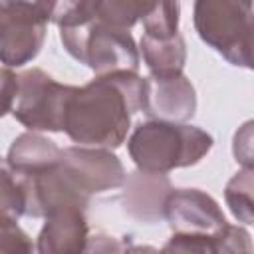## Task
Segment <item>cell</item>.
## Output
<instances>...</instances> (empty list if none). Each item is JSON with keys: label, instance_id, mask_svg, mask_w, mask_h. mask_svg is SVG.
<instances>
[{"label": "cell", "instance_id": "obj_5", "mask_svg": "<svg viewBox=\"0 0 254 254\" xmlns=\"http://www.w3.org/2000/svg\"><path fill=\"white\" fill-rule=\"evenodd\" d=\"M54 2H0V60L4 67L32 62L46 40Z\"/></svg>", "mask_w": 254, "mask_h": 254}, {"label": "cell", "instance_id": "obj_2", "mask_svg": "<svg viewBox=\"0 0 254 254\" xmlns=\"http://www.w3.org/2000/svg\"><path fill=\"white\" fill-rule=\"evenodd\" d=\"M212 143L210 133L194 125L145 121L133 129L127 151L137 171L167 175L196 165L212 149Z\"/></svg>", "mask_w": 254, "mask_h": 254}, {"label": "cell", "instance_id": "obj_24", "mask_svg": "<svg viewBox=\"0 0 254 254\" xmlns=\"http://www.w3.org/2000/svg\"><path fill=\"white\" fill-rule=\"evenodd\" d=\"M236 67H248V69L254 71V16H252V24H250L248 36L244 40V46H242V52H240Z\"/></svg>", "mask_w": 254, "mask_h": 254}, {"label": "cell", "instance_id": "obj_25", "mask_svg": "<svg viewBox=\"0 0 254 254\" xmlns=\"http://www.w3.org/2000/svg\"><path fill=\"white\" fill-rule=\"evenodd\" d=\"M123 254H161V250H157L155 246L149 244H133L131 236H125L123 240Z\"/></svg>", "mask_w": 254, "mask_h": 254}, {"label": "cell", "instance_id": "obj_6", "mask_svg": "<svg viewBox=\"0 0 254 254\" xmlns=\"http://www.w3.org/2000/svg\"><path fill=\"white\" fill-rule=\"evenodd\" d=\"M252 16L254 6L244 0H198L194 4V28L200 40L232 65H238Z\"/></svg>", "mask_w": 254, "mask_h": 254}, {"label": "cell", "instance_id": "obj_8", "mask_svg": "<svg viewBox=\"0 0 254 254\" xmlns=\"http://www.w3.org/2000/svg\"><path fill=\"white\" fill-rule=\"evenodd\" d=\"M165 218L175 234L216 238L228 226L218 202L198 189H173L165 200Z\"/></svg>", "mask_w": 254, "mask_h": 254}, {"label": "cell", "instance_id": "obj_15", "mask_svg": "<svg viewBox=\"0 0 254 254\" xmlns=\"http://www.w3.org/2000/svg\"><path fill=\"white\" fill-rule=\"evenodd\" d=\"M153 2H131V0H93L95 20L129 30L135 26L151 8Z\"/></svg>", "mask_w": 254, "mask_h": 254}, {"label": "cell", "instance_id": "obj_9", "mask_svg": "<svg viewBox=\"0 0 254 254\" xmlns=\"http://www.w3.org/2000/svg\"><path fill=\"white\" fill-rule=\"evenodd\" d=\"M141 111L149 121L187 123L196 111V91L183 73L143 77Z\"/></svg>", "mask_w": 254, "mask_h": 254}, {"label": "cell", "instance_id": "obj_10", "mask_svg": "<svg viewBox=\"0 0 254 254\" xmlns=\"http://www.w3.org/2000/svg\"><path fill=\"white\" fill-rule=\"evenodd\" d=\"M89 242L85 210L65 206L50 212L38 234V254H83Z\"/></svg>", "mask_w": 254, "mask_h": 254}, {"label": "cell", "instance_id": "obj_4", "mask_svg": "<svg viewBox=\"0 0 254 254\" xmlns=\"http://www.w3.org/2000/svg\"><path fill=\"white\" fill-rule=\"evenodd\" d=\"M73 85L58 83L40 67L18 73V93L12 115L28 131H65L69 103L75 95Z\"/></svg>", "mask_w": 254, "mask_h": 254}, {"label": "cell", "instance_id": "obj_11", "mask_svg": "<svg viewBox=\"0 0 254 254\" xmlns=\"http://www.w3.org/2000/svg\"><path fill=\"white\" fill-rule=\"evenodd\" d=\"M173 187L165 175L135 171L125 181L123 204L125 210L141 222H157L165 216V200Z\"/></svg>", "mask_w": 254, "mask_h": 254}, {"label": "cell", "instance_id": "obj_19", "mask_svg": "<svg viewBox=\"0 0 254 254\" xmlns=\"http://www.w3.org/2000/svg\"><path fill=\"white\" fill-rule=\"evenodd\" d=\"M161 254H218L216 238L194 234H173L161 248Z\"/></svg>", "mask_w": 254, "mask_h": 254}, {"label": "cell", "instance_id": "obj_16", "mask_svg": "<svg viewBox=\"0 0 254 254\" xmlns=\"http://www.w3.org/2000/svg\"><path fill=\"white\" fill-rule=\"evenodd\" d=\"M179 2H153L149 12L141 18L145 36L157 40H171L179 36Z\"/></svg>", "mask_w": 254, "mask_h": 254}, {"label": "cell", "instance_id": "obj_23", "mask_svg": "<svg viewBox=\"0 0 254 254\" xmlns=\"http://www.w3.org/2000/svg\"><path fill=\"white\" fill-rule=\"evenodd\" d=\"M16 93H18V75L10 67H4L2 69V95H4V111L2 113L4 115H8L12 111Z\"/></svg>", "mask_w": 254, "mask_h": 254}, {"label": "cell", "instance_id": "obj_14", "mask_svg": "<svg viewBox=\"0 0 254 254\" xmlns=\"http://www.w3.org/2000/svg\"><path fill=\"white\" fill-rule=\"evenodd\" d=\"M224 200L238 222L254 224V169H242L226 183Z\"/></svg>", "mask_w": 254, "mask_h": 254}, {"label": "cell", "instance_id": "obj_3", "mask_svg": "<svg viewBox=\"0 0 254 254\" xmlns=\"http://www.w3.org/2000/svg\"><path fill=\"white\" fill-rule=\"evenodd\" d=\"M60 40L73 60L95 71V77L139 71L141 58L129 30L89 20L60 28Z\"/></svg>", "mask_w": 254, "mask_h": 254}, {"label": "cell", "instance_id": "obj_20", "mask_svg": "<svg viewBox=\"0 0 254 254\" xmlns=\"http://www.w3.org/2000/svg\"><path fill=\"white\" fill-rule=\"evenodd\" d=\"M216 252L218 254H254L250 232L242 226L228 224L226 230L216 236Z\"/></svg>", "mask_w": 254, "mask_h": 254}, {"label": "cell", "instance_id": "obj_7", "mask_svg": "<svg viewBox=\"0 0 254 254\" xmlns=\"http://www.w3.org/2000/svg\"><path fill=\"white\" fill-rule=\"evenodd\" d=\"M60 165L73 185L87 196L117 189L127 181L123 163L109 149L81 145L65 147Z\"/></svg>", "mask_w": 254, "mask_h": 254}, {"label": "cell", "instance_id": "obj_18", "mask_svg": "<svg viewBox=\"0 0 254 254\" xmlns=\"http://www.w3.org/2000/svg\"><path fill=\"white\" fill-rule=\"evenodd\" d=\"M32 238L18 226V220L0 216V254H36Z\"/></svg>", "mask_w": 254, "mask_h": 254}, {"label": "cell", "instance_id": "obj_22", "mask_svg": "<svg viewBox=\"0 0 254 254\" xmlns=\"http://www.w3.org/2000/svg\"><path fill=\"white\" fill-rule=\"evenodd\" d=\"M123 240H117L107 234H95L89 236L83 254H123Z\"/></svg>", "mask_w": 254, "mask_h": 254}, {"label": "cell", "instance_id": "obj_21", "mask_svg": "<svg viewBox=\"0 0 254 254\" xmlns=\"http://www.w3.org/2000/svg\"><path fill=\"white\" fill-rule=\"evenodd\" d=\"M232 155L242 169H254V119L244 121L232 137Z\"/></svg>", "mask_w": 254, "mask_h": 254}, {"label": "cell", "instance_id": "obj_17", "mask_svg": "<svg viewBox=\"0 0 254 254\" xmlns=\"http://www.w3.org/2000/svg\"><path fill=\"white\" fill-rule=\"evenodd\" d=\"M2 190H0V208H2V216L14 218L18 220L20 216H26V190L22 181L10 173L6 167H2Z\"/></svg>", "mask_w": 254, "mask_h": 254}, {"label": "cell", "instance_id": "obj_13", "mask_svg": "<svg viewBox=\"0 0 254 254\" xmlns=\"http://www.w3.org/2000/svg\"><path fill=\"white\" fill-rule=\"evenodd\" d=\"M141 54L143 62L149 67L151 75H179L187 64V46L183 36H175L171 40H157L151 36L141 38Z\"/></svg>", "mask_w": 254, "mask_h": 254}, {"label": "cell", "instance_id": "obj_1", "mask_svg": "<svg viewBox=\"0 0 254 254\" xmlns=\"http://www.w3.org/2000/svg\"><path fill=\"white\" fill-rule=\"evenodd\" d=\"M143 107V77L119 71L101 75L75 89L65 133L81 147L117 149L127 139L131 115Z\"/></svg>", "mask_w": 254, "mask_h": 254}, {"label": "cell", "instance_id": "obj_12", "mask_svg": "<svg viewBox=\"0 0 254 254\" xmlns=\"http://www.w3.org/2000/svg\"><path fill=\"white\" fill-rule=\"evenodd\" d=\"M64 149H60L52 139L28 131L18 135L6 155L4 167L14 175H40L62 163Z\"/></svg>", "mask_w": 254, "mask_h": 254}]
</instances>
